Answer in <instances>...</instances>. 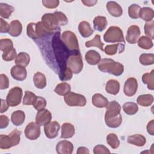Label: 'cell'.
Instances as JSON below:
<instances>
[{
	"label": "cell",
	"mask_w": 154,
	"mask_h": 154,
	"mask_svg": "<svg viewBox=\"0 0 154 154\" xmlns=\"http://www.w3.org/2000/svg\"><path fill=\"white\" fill-rule=\"evenodd\" d=\"M105 114V122L107 126L117 128L122 124V117L120 114L121 106L116 100L108 102Z\"/></svg>",
	"instance_id": "cell-1"
},
{
	"label": "cell",
	"mask_w": 154,
	"mask_h": 154,
	"mask_svg": "<svg viewBox=\"0 0 154 154\" xmlns=\"http://www.w3.org/2000/svg\"><path fill=\"white\" fill-rule=\"evenodd\" d=\"M97 67L100 71L114 76H120L124 72L123 65L111 58L101 59L98 63Z\"/></svg>",
	"instance_id": "cell-2"
},
{
	"label": "cell",
	"mask_w": 154,
	"mask_h": 154,
	"mask_svg": "<svg viewBox=\"0 0 154 154\" xmlns=\"http://www.w3.org/2000/svg\"><path fill=\"white\" fill-rule=\"evenodd\" d=\"M21 132L17 129H14L8 135H0V148L8 149L11 147L17 146L20 143Z\"/></svg>",
	"instance_id": "cell-3"
},
{
	"label": "cell",
	"mask_w": 154,
	"mask_h": 154,
	"mask_svg": "<svg viewBox=\"0 0 154 154\" xmlns=\"http://www.w3.org/2000/svg\"><path fill=\"white\" fill-rule=\"evenodd\" d=\"M41 22L48 34L60 32V24L54 13H45L42 17Z\"/></svg>",
	"instance_id": "cell-4"
},
{
	"label": "cell",
	"mask_w": 154,
	"mask_h": 154,
	"mask_svg": "<svg viewBox=\"0 0 154 154\" xmlns=\"http://www.w3.org/2000/svg\"><path fill=\"white\" fill-rule=\"evenodd\" d=\"M66 67L75 74L81 72L83 68V61L79 51H75L69 55L66 61Z\"/></svg>",
	"instance_id": "cell-5"
},
{
	"label": "cell",
	"mask_w": 154,
	"mask_h": 154,
	"mask_svg": "<svg viewBox=\"0 0 154 154\" xmlns=\"http://www.w3.org/2000/svg\"><path fill=\"white\" fill-rule=\"evenodd\" d=\"M103 40L107 43H125L122 30L118 26H110L103 35Z\"/></svg>",
	"instance_id": "cell-6"
},
{
	"label": "cell",
	"mask_w": 154,
	"mask_h": 154,
	"mask_svg": "<svg viewBox=\"0 0 154 154\" xmlns=\"http://www.w3.org/2000/svg\"><path fill=\"white\" fill-rule=\"evenodd\" d=\"M27 35L32 39H39L44 37L48 32L42 22L29 23L26 27Z\"/></svg>",
	"instance_id": "cell-7"
},
{
	"label": "cell",
	"mask_w": 154,
	"mask_h": 154,
	"mask_svg": "<svg viewBox=\"0 0 154 154\" xmlns=\"http://www.w3.org/2000/svg\"><path fill=\"white\" fill-rule=\"evenodd\" d=\"M61 39L69 51L73 52L79 51L78 41L73 32L71 31H64L61 34Z\"/></svg>",
	"instance_id": "cell-8"
},
{
	"label": "cell",
	"mask_w": 154,
	"mask_h": 154,
	"mask_svg": "<svg viewBox=\"0 0 154 154\" xmlns=\"http://www.w3.org/2000/svg\"><path fill=\"white\" fill-rule=\"evenodd\" d=\"M66 103L70 106H84L87 103L85 96L82 94L69 91L64 96Z\"/></svg>",
	"instance_id": "cell-9"
},
{
	"label": "cell",
	"mask_w": 154,
	"mask_h": 154,
	"mask_svg": "<svg viewBox=\"0 0 154 154\" xmlns=\"http://www.w3.org/2000/svg\"><path fill=\"white\" fill-rule=\"evenodd\" d=\"M22 95V89L19 87H14L8 91L6 100L10 106L14 107L20 103Z\"/></svg>",
	"instance_id": "cell-10"
},
{
	"label": "cell",
	"mask_w": 154,
	"mask_h": 154,
	"mask_svg": "<svg viewBox=\"0 0 154 154\" xmlns=\"http://www.w3.org/2000/svg\"><path fill=\"white\" fill-rule=\"evenodd\" d=\"M40 127L35 122H30L25 129V137L30 140H37L40 135Z\"/></svg>",
	"instance_id": "cell-11"
},
{
	"label": "cell",
	"mask_w": 154,
	"mask_h": 154,
	"mask_svg": "<svg viewBox=\"0 0 154 154\" xmlns=\"http://www.w3.org/2000/svg\"><path fill=\"white\" fill-rule=\"evenodd\" d=\"M137 88V80L135 78H129L125 82L123 91L126 96L128 97H132L136 93Z\"/></svg>",
	"instance_id": "cell-12"
},
{
	"label": "cell",
	"mask_w": 154,
	"mask_h": 154,
	"mask_svg": "<svg viewBox=\"0 0 154 154\" xmlns=\"http://www.w3.org/2000/svg\"><path fill=\"white\" fill-rule=\"evenodd\" d=\"M60 126L57 121L50 122L44 126V132L47 138L52 139L55 138L58 133Z\"/></svg>",
	"instance_id": "cell-13"
},
{
	"label": "cell",
	"mask_w": 154,
	"mask_h": 154,
	"mask_svg": "<svg viewBox=\"0 0 154 154\" xmlns=\"http://www.w3.org/2000/svg\"><path fill=\"white\" fill-rule=\"evenodd\" d=\"M52 114L47 109H43L37 112L35 116V123L40 126H45L51 122Z\"/></svg>",
	"instance_id": "cell-14"
},
{
	"label": "cell",
	"mask_w": 154,
	"mask_h": 154,
	"mask_svg": "<svg viewBox=\"0 0 154 154\" xmlns=\"http://www.w3.org/2000/svg\"><path fill=\"white\" fill-rule=\"evenodd\" d=\"M140 35V29L137 25L130 26L127 31L126 36V41L130 44H135L137 42Z\"/></svg>",
	"instance_id": "cell-15"
},
{
	"label": "cell",
	"mask_w": 154,
	"mask_h": 154,
	"mask_svg": "<svg viewBox=\"0 0 154 154\" xmlns=\"http://www.w3.org/2000/svg\"><path fill=\"white\" fill-rule=\"evenodd\" d=\"M73 148V144L67 140L60 141L56 145V151L58 154H71Z\"/></svg>",
	"instance_id": "cell-16"
},
{
	"label": "cell",
	"mask_w": 154,
	"mask_h": 154,
	"mask_svg": "<svg viewBox=\"0 0 154 154\" xmlns=\"http://www.w3.org/2000/svg\"><path fill=\"white\" fill-rule=\"evenodd\" d=\"M10 73L13 78L19 81H24L27 75L25 67L19 65L13 66L10 70Z\"/></svg>",
	"instance_id": "cell-17"
},
{
	"label": "cell",
	"mask_w": 154,
	"mask_h": 154,
	"mask_svg": "<svg viewBox=\"0 0 154 154\" xmlns=\"http://www.w3.org/2000/svg\"><path fill=\"white\" fill-rule=\"evenodd\" d=\"M106 9L108 13L114 17H120L123 13L122 8L115 1H108L106 4Z\"/></svg>",
	"instance_id": "cell-18"
},
{
	"label": "cell",
	"mask_w": 154,
	"mask_h": 154,
	"mask_svg": "<svg viewBox=\"0 0 154 154\" xmlns=\"http://www.w3.org/2000/svg\"><path fill=\"white\" fill-rule=\"evenodd\" d=\"M75 132L74 126L70 123H64L61 126V138H72Z\"/></svg>",
	"instance_id": "cell-19"
},
{
	"label": "cell",
	"mask_w": 154,
	"mask_h": 154,
	"mask_svg": "<svg viewBox=\"0 0 154 154\" xmlns=\"http://www.w3.org/2000/svg\"><path fill=\"white\" fill-rule=\"evenodd\" d=\"M85 61L90 65H96L99 63L101 60L100 54L94 50L87 51L85 55Z\"/></svg>",
	"instance_id": "cell-20"
},
{
	"label": "cell",
	"mask_w": 154,
	"mask_h": 154,
	"mask_svg": "<svg viewBox=\"0 0 154 154\" xmlns=\"http://www.w3.org/2000/svg\"><path fill=\"white\" fill-rule=\"evenodd\" d=\"M22 31V25L18 20H12L10 23L8 34L12 37H17L20 35Z\"/></svg>",
	"instance_id": "cell-21"
},
{
	"label": "cell",
	"mask_w": 154,
	"mask_h": 154,
	"mask_svg": "<svg viewBox=\"0 0 154 154\" xmlns=\"http://www.w3.org/2000/svg\"><path fill=\"white\" fill-rule=\"evenodd\" d=\"M127 141L128 143L135 145L138 147H142L145 145L146 139L144 136L141 134H134L128 137Z\"/></svg>",
	"instance_id": "cell-22"
},
{
	"label": "cell",
	"mask_w": 154,
	"mask_h": 154,
	"mask_svg": "<svg viewBox=\"0 0 154 154\" xmlns=\"http://www.w3.org/2000/svg\"><path fill=\"white\" fill-rule=\"evenodd\" d=\"M78 29L81 35L85 38L89 37L94 32L90 23L87 21L81 22L78 25Z\"/></svg>",
	"instance_id": "cell-23"
},
{
	"label": "cell",
	"mask_w": 154,
	"mask_h": 154,
	"mask_svg": "<svg viewBox=\"0 0 154 154\" xmlns=\"http://www.w3.org/2000/svg\"><path fill=\"white\" fill-rule=\"evenodd\" d=\"M92 103L97 108H106L108 104V100L102 94L96 93L92 96Z\"/></svg>",
	"instance_id": "cell-24"
},
{
	"label": "cell",
	"mask_w": 154,
	"mask_h": 154,
	"mask_svg": "<svg viewBox=\"0 0 154 154\" xmlns=\"http://www.w3.org/2000/svg\"><path fill=\"white\" fill-rule=\"evenodd\" d=\"M125 49V45L122 43H117V44H113V45H109L106 46L104 49V52L106 54L108 55H113L117 52L122 53L123 52Z\"/></svg>",
	"instance_id": "cell-25"
},
{
	"label": "cell",
	"mask_w": 154,
	"mask_h": 154,
	"mask_svg": "<svg viewBox=\"0 0 154 154\" xmlns=\"http://www.w3.org/2000/svg\"><path fill=\"white\" fill-rule=\"evenodd\" d=\"M106 91L111 94L116 95L120 90V84L118 81L109 79L107 81L105 86Z\"/></svg>",
	"instance_id": "cell-26"
},
{
	"label": "cell",
	"mask_w": 154,
	"mask_h": 154,
	"mask_svg": "<svg viewBox=\"0 0 154 154\" xmlns=\"http://www.w3.org/2000/svg\"><path fill=\"white\" fill-rule=\"evenodd\" d=\"M25 120V114L23 111L17 110L14 111L11 116V121L15 126L22 125Z\"/></svg>",
	"instance_id": "cell-27"
},
{
	"label": "cell",
	"mask_w": 154,
	"mask_h": 154,
	"mask_svg": "<svg viewBox=\"0 0 154 154\" xmlns=\"http://www.w3.org/2000/svg\"><path fill=\"white\" fill-rule=\"evenodd\" d=\"M34 85L39 89L44 88L46 85V79L45 75L39 72H36L33 76Z\"/></svg>",
	"instance_id": "cell-28"
},
{
	"label": "cell",
	"mask_w": 154,
	"mask_h": 154,
	"mask_svg": "<svg viewBox=\"0 0 154 154\" xmlns=\"http://www.w3.org/2000/svg\"><path fill=\"white\" fill-rule=\"evenodd\" d=\"M94 29L98 31H102L104 30L107 26V20L106 18L104 16H97L95 17L93 21Z\"/></svg>",
	"instance_id": "cell-29"
},
{
	"label": "cell",
	"mask_w": 154,
	"mask_h": 154,
	"mask_svg": "<svg viewBox=\"0 0 154 154\" xmlns=\"http://www.w3.org/2000/svg\"><path fill=\"white\" fill-rule=\"evenodd\" d=\"M30 61V57L28 54L24 52H19L15 58V63L22 67H26L28 65Z\"/></svg>",
	"instance_id": "cell-30"
},
{
	"label": "cell",
	"mask_w": 154,
	"mask_h": 154,
	"mask_svg": "<svg viewBox=\"0 0 154 154\" xmlns=\"http://www.w3.org/2000/svg\"><path fill=\"white\" fill-rule=\"evenodd\" d=\"M154 16V11L152 8L143 7L140 9L139 12V17L143 20L149 22L153 20Z\"/></svg>",
	"instance_id": "cell-31"
},
{
	"label": "cell",
	"mask_w": 154,
	"mask_h": 154,
	"mask_svg": "<svg viewBox=\"0 0 154 154\" xmlns=\"http://www.w3.org/2000/svg\"><path fill=\"white\" fill-rule=\"evenodd\" d=\"M153 102V96L150 94H146L139 96L137 99V102L142 106H150Z\"/></svg>",
	"instance_id": "cell-32"
},
{
	"label": "cell",
	"mask_w": 154,
	"mask_h": 154,
	"mask_svg": "<svg viewBox=\"0 0 154 154\" xmlns=\"http://www.w3.org/2000/svg\"><path fill=\"white\" fill-rule=\"evenodd\" d=\"M14 11V8L5 3H0V15L2 18L8 19L11 13Z\"/></svg>",
	"instance_id": "cell-33"
},
{
	"label": "cell",
	"mask_w": 154,
	"mask_h": 154,
	"mask_svg": "<svg viewBox=\"0 0 154 154\" xmlns=\"http://www.w3.org/2000/svg\"><path fill=\"white\" fill-rule=\"evenodd\" d=\"M142 81L144 84H147V88L149 90L154 89V70H152L150 73H146L142 76Z\"/></svg>",
	"instance_id": "cell-34"
},
{
	"label": "cell",
	"mask_w": 154,
	"mask_h": 154,
	"mask_svg": "<svg viewBox=\"0 0 154 154\" xmlns=\"http://www.w3.org/2000/svg\"><path fill=\"white\" fill-rule=\"evenodd\" d=\"M103 45L104 44L101 42L100 36L99 34H96L92 40H88V41L86 42L85 43V46L87 48L95 46V47H97L102 51H104L103 48Z\"/></svg>",
	"instance_id": "cell-35"
},
{
	"label": "cell",
	"mask_w": 154,
	"mask_h": 154,
	"mask_svg": "<svg viewBox=\"0 0 154 154\" xmlns=\"http://www.w3.org/2000/svg\"><path fill=\"white\" fill-rule=\"evenodd\" d=\"M138 46L144 49H151L153 46L152 40L147 36H141L140 37L137 41Z\"/></svg>",
	"instance_id": "cell-36"
},
{
	"label": "cell",
	"mask_w": 154,
	"mask_h": 154,
	"mask_svg": "<svg viewBox=\"0 0 154 154\" xmlns=\"http://www.w3.org/2000/svg\"><path fill=\"white\" fill-rule=\"evenodd\" d=\"M123 109L126 114L131 116L137 112L138 107L137 103L132 102H128L123 105Z\"/></svg>",
	"instance_id": "cell-37"
},
{
	"label": "cell",
	"mask_w": 154,
	"mask_h": 154,
	"mask_svg": "<svg viewBox=\"0 0 154 154\" xmlns=\"http://www.w3.org/2000/svg\"><path fill=\"white\" fill-rule=\"evenodd\" d=\"M71 87L69 84L63 82L58 84L55 88L54 89V91L60 96H64L67 93L70 91Z\"/></svg>",
	"instance_id": "cell-38"
},
{
	"label": "cell",
	"mask_w": 154,
	"mask_h": 154,
	"mask_svg": "<svg viewBox=\"0 0 154 154\" xmlns=\"http://www.w3.org/2000/svg\"><path fill=\"white\" fill-rule=\"evenodd\" d=\"M106 143L113 149H116L119 147L120 141L115 134H109L106 137Z\"/></svg>",
	"instance_id": "cell-39"
},
{
	"label": "cell",
	"mask_w": 154,
	"mask_h": 154,
	"mask_svg": "<svg viewBox=\"0 0 154 154\" xmlns=\"http://www.w3.org/2000/svg\"><path fill=\"white\" fill-rule=\"evenodd\" d=\"M139 61L143 65H152L154 63V55L153 54H142L139 57Z\"/></svg>",
	"instance_id": "cell-40"
},
{
	"label": "cell",
	"mask_w": 154,
	"mask_h": 154,
	"mask_svg": "<svg viewBox=\"0 0 154 154\" xmlns=\"http://www.w3.org/2000/svg\"><path fill=\"white\" fill-rule=\"evenodd\" d=\"M37 98V96L30 91H25V95L23 99V105H33L35 99Z\"/></svg>",
	"instance_id": "cell-41"
},
{
	"label": "cell",
	"mask_w": 154,
	"mask_h": 154,
	"mask_svg": "<svg viewBox=\"0 0 154 154\" xmlns=\"http://www.w3.org/2000/svg\"><path fill=\"white\" fill-rule=\"evenodd\" d=\"M141 9L140 5L136 4H132L128 7V15L134 19L139 18V12Z\"/></svg>",
	"instance_id": "cell-42"
},
{
	"label": "cell",
	"mask_w": 154,
	"mask_h": 154,
	"mask_svg": "<svg viewBox=\"0 0 154 154\" xmlns=\"http://www.w3.org/2000/svg\"><path fill=\"white\" fill-rule=\"evenodd\" d=\"M144 32L147 37H149L151 40L154 38V21L147 22L144 25Z\"/></svg>",
	"instance_id": "cell-43"
},
{
	"label": "cell",
	"mask_w": 154,
	"mask_h": 154,
	"mask_svg": "<svg viewBox=\"0 0 154 154\" xmlns=\"http://www.w3.org/2000/svg\"><path fill=\"white\" fill-rule=\"evenodd\" d=\"M16 51L14 48H11L5 52H3V54L2 55V59L5 61H11L14 60V58H16Z\"/></svg>",
	"instance_id": "cell-44"
},
{
	"label": "cell",
	"mask_w": 154,
	"mask_h": 154,
	"mask_svg": "<svg viewBox=\"0 0 154 154\" xmlns=\"http://www.w3.org/2000/svg\"><path fill=\"white\" fill-rule=\"evenodd\" d=\"M46 100L45 98L40 96H37V98L32 106L36 110L38 111L40 110L45 109L46 106Z\"/></svg>",
	"instance_id": "cell-45"
},
{
	"label": "cell",
	"mask_w": 154,
	"mask_h": 154,
	"mask_svg": "<svg viewBox=\"0 0 154 154\" xmlns=\"http://www.w3.org/2000/svg\"><path fill=\"white\" fill-rule=\"evenodd\" d=\"M13 47V43L9 38H2L0 40V50L5 52Z\"/></svg>",
	"instance_id": "cell-46"
},
{
	"label": "cell",
	"mask_w": 154,
	"mask_h": 154,
	"mask_svg": "<svg viewBox=\"0 0 154 154\" xmlns=\"http://www.w3.org/2000/svg\"><path fill=\"white\" fill-rule=\"evenodd\" d=\"M58 75L61 81H68L72 78L73 73L69 68L67 67L64 70L59 72Z\"/></svg>",
	"instance_id": "cell-47"
},
{
	"label": "cell",
	"mask_w": 154,
	"mask_h": 154,
	"mask_svg": "<svg viewBox=\"0 0 154 154\" xmlns=\"http://www.w3.org/2000/svg\"><path fill=\"white\" fill-rule=\"evenodd\" d=\"M54 14L57 17L58 21L59 22L60 26H64L67 24L68 19L66 16L61 11H55Z\"/></svg>",
	"instance_id": "cell-48"
},
{
	"label": "cell",
	"mask_w": 154,
	"mask_h": 154,
	"mask_svg": "<svg viewBox=\"0 0 154 154\" xmlns=\"http://www.w3.org/2000/svg\"><path fill=\"white\" fill-rule=\"evenodd\" d=\"M93 153L94 154H106L110 153V151L106 146L102 144H98L94 146L93 149Z\"/></svg>",
	"instance_id": "cell-49"
},
{
	"label": "cell",
	"mask_w": 154,
	"mask_h": 154,
	"mask_svg": "<svg viewBox=\"0 0 154 154\" xmlns=\"http://www.w3.org/2000/svg\"><path fill=\"white\" fill-rule=\"evenodd\" d=\"M58 0H43L42 1L43 5L48 8H55L59 5Z\"/></svg>",
	"instance_id": "cell-50"
},
{
	"label": "cell",
	"mask_w": 154,
	"mask_h": 154,
	"mask_svg": "<svg viewBox=\"0 0 154 154\" xmlns=\"http://www.w3.org/2000/svg\"><path fill=\"white\" fill-rule=\"evenodd\" d=\"M9 87V80L5 74L0 75V89L5 90Z\"/></svg>",
	"instance_id": "cell-51"
},
{
	"label": "cell",
	"mask_w": 154,
	"mask_h": 154,
	"mask_svg": "<svg viewBox=\"0 0 154 154\" xmlns=\"http://www.w3.org/2000/svg\"><path fill=\"white\" fill-rule=\"evenodd\" d=\"M9 28H10V25L2 18H1L0 19V32L8 33Z\"/></svg>",
	"instance_id": "cell-52"
},
{
	"label": "cell",
	"mask_w": 154,
	"mask_h": 154,
	"mask_svg": "<svg viewBox=\"0 0 154 154\" xmlns=\"http://www.w3.org/2000/svg\"><path fill=\"white\" fill-rule=\"evenodd\" d=\"M9 124V119L4 115L0 116V128L4 129L8 126Z\"/></svg>",
	"instance_id": "cell-53"
},
{
	"label": "cell",
	"mask_w": 154,
	"mask_h": 154,
	"mask_svg": "<svg viewBox=\"0 0 154 154\" xmlns=\"http://www.w3.org/2000/svg\"><path fill=\"white\" fill-rule=\"evenodd\" d=\"M147 132L151 135H154V120H151L147 125Z\"/></svg>",
	"instance_id": "cell-54"
},
{
	"label": "cell",
	"mask_w": 154,
	"mask_h": 154,
	"mask_svg": "<svg viewBox=\"0 0 154 154\" xmlns=\"http://www.w3.org/2000/svg\"><path fill=\"white\" fill-rule=\"evenodd\" d=\"M1 113H3L5 111H7V110L8 109L9 107V105L7 103V100H5L2 99H1Z\"/></svg>",
	"instance_id": "cell-55"
},
{
	"label": "cell",
	"mask_w": 154,
	"mask_h": 154,
	"mask_svg": "<svg viewBox=\"0 0 154 154\" xmlns=\"http://www.w3.org/2000/svg\"><path fill=\"white\" fill-rule=\"evenodd\" d=\"M89 153H90L89 150L87 147H83V146L78 147L77 152H76V153H78V154H83V153L88 154Z\"/></svg>",
	"instance_id": "cell-56"
},
{
	"label": "cell",
	"mask_w": 154,
	"mask_h": 154,
	"mask_svg": "<svg viewBox=\"0 0 154 154\" xmlns=\"http://www.w3.org/2000/svg\"><path fill=\"white\" fill-rule=\"evenodd\" d=\"M81 2L85 5L87 7H91V6H94L97 2V1H88V0H81Z\"/></svg>",
	"instance_id": "cell-57"
}]
</instances>
